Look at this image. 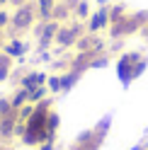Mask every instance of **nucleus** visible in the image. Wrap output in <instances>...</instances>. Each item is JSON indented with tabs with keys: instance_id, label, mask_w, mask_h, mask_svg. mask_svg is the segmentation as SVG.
<instances>
[{
	"instance_id": "f8f14e48",
	"label": "nucleus",
	"mask_w": 148,
	"mask_h": 150,
	"mask_svg": "<svg viewBox=\"0 0 148 150\" xmlns=\"http://www.w3.org/2000/svg\"><path fill=\"white\" fill-rule=\"evenodd\" d=\"M10 73H12V58L0 51V82L10 78Z\"/></svg>"
},
{
	"instance_id": "ddd939ff",
	"label": "nucleus",
	"mask_w": 148,
	"mask_h": 150,
	"mask_svg": "<svg viewBox=\"0 0 148 150\" xmlns=\"http://www.w3.org/2000/svg\"><path fill=\"white\" fill-rule=\"evenodd\" d=\"M46 90H49V95H56V92H63V82H61V75H49V78H46Z\"/></svg>"
},
{
	"instance_id": "39448f33",
	"label": "nucleus",
	"mask_w": 148,
	"mask_h": 150,
	"mask_svg": "<svg viewBox=\"0 0 148 150\" xmlns=\"http://www.w3.org/2000/svg\"><path fill=\"white\" fill-rule=\"evenodd\" d=\"M112 27V20H109V5L105 7H97L95 12L88 17V24H85V32L88 34H100Z\"/></svg>"
},
{
	"instance_id": "9d476101",
	"label": "nucleus",
	"mask_w": 148,
	"mask_h": 150,
	"mask_svg": "<svg viewBox=\"0 0 148 150\" xmlns=\"http://www.w3.org/2000/svg\"><path fill=\"white\" fill-rule=\"evenodd\" d=\"M126 15H129V12H126V5H124V3H119V0H117V3L109 5V20H112V24L119 22V20H124Z\"/></svg>"
},
{
	"instance_id": "dca6fc26",
	"label": "nucleus",
	"mask_w": 148,
	"mask_h": 150,
	"mask_svg": "<svg viewBox=\"0 0 148 150\" xmlns=\"http://www.w3.org/2000/svg\"><path fill=\"white\" fill-rule=\"evenodd\" d=\"M53 148H56V145H53V140H44V143H39L34 150H53Z\"/></svg>"
},
{
	"instance_id": "9b49d317",
	"label": "nucleus",
	"mask_w": 148,
	"mask_h": 150,
	"mask_svg": "<svg viewBox=\"0 0 148 150\" xmlns=\"http://www.w3.org/2000/svg\"><path fill=\"white\" fill-rule=\"evenodd\" d=\"M27 99H29V104H39V102L49 99V90H46V85L36 87V90H29V92H27Z\"/></svg>"
},
{
	"instance_id": "f03ea898",
	"label": "nucleus",
	"mask_w": 148,
	"mask_h": 150,
	"mask_svg": "<svg viewBox=\"0 0 148 150\" xmlns=\"http://www.w3.org/2000/svg\"><path fill=\"white\" fill-rule=\"evenodd\" d=\"M39 22V15H36V5L34 0L24 3L20 7L12 10V20H10V32H5L7 39H15V36H22L24 32H32L34 24Z\"/></svg>"
},
{
	"instance_id": "4468645a",
	"label": "nucleus",
	"mask_w": 148,
	"mask_h": 150,
	"mask_svg": "<svg viewBox=\"0 0 148 150\" xmlns=\"http://www.w3.org/2000/svg\"><path fill=\"white\" fill-rule=\"evenodd\" d=\"M10 102H12V109H15V111H17V109H22L27 102H29V99H27V90H24V87H20V90H17L15 95L10 97Z\"/></svg>"
},
{
	"instance_id": "6e6552de",
	"label": "nucleus",
	"mask_w": 148,
	"mask_h": 150,
	"mask_svg": "<svg viewBox=\"0 0 148 150\" xmlns=\"http://www.w3.org/2000/svg\"><path fill=\"white\" fill-rule=\"evenodd\" d=\"M80 78H83V73L80 70H75V68H68L66 73H61V82H63V92H70L73 87L80 82Z\"/></svg>"
},
{
	"instance_id": "a211bd4d",
	"label": "nucleus",
	"mask_w": 148,
	"mask_h": 150,
	"mask_svg": "<svg viewBox=\"0 0 148 150\" xmlns=\"http://www.w3.org/2000/svg\"><path fill=\"white\" fill-rule=\"evenodd\" d=\"M131 150H146V145H143V143H136V145H134Z\"/></svg>"
},
{
	"instance_id": "aec40b11",
	"label": "nucleus",
	"mask_w": 148,
	"mask_h": 150,
	"mask_svg": "<svg viewBox=\"0 0 148 150\" xmlns=\"http://www.w3.org/2000/svg\"><path fill=\"white\" fill-rule=\"evenodd\" d=\"M119 3H122V0H119Z\"/></svg>"
},
{
	"instance_id": "20e7f679",
	"label": "nucleus",
	"mask_w": 148,
	"mask_h": 150,
	"mask_svg": "<svg viewBox=\"0 0 148 150\" xmlns=\"http://www.w3.org/2000/svg\"><path fill=\"white\" fill-rule=\"evenodd\" d=\"M105 138H107L105 131H100V128L92 126V128H88V131H83V133L73 140L70 150H100L102 143H105Z\"/></svg>"
},
{
	"instance_id": "7ed1b4c3",
	"label": "nucleus",
	"mask_w": 148,
	"mask_h": 150,
	"mask_svg": "<svg viewBox=\"0 0 148 150\" xmlns=\"http://www.w3.org/2000/svg\"><path fill=\"white\" fill-rule=\"evenodd\" d=\"M85 34V22H78V20H70V22H63L56 32V41L53 46L58 49H75L78 39Z\"/></svg>"
},
{
	"instance_id": "0eeeda50",
	"label": "nucleus",
	"mask_w": 148,
	"mask_h": 150,
	"mask_svg": "<svg viewBox=\"0 0 148 150\" xmlns=\"http://www.w3.org/2000/svg\"><path fill=\"white\" fill-rule=\"evenodd\" d=\"M46 75L44 70H27L24 73V78L20 80V87H24L27 92L29 90H36V87H41V85H46Z\"/></svg>"
},
{
	"instance_id": "2eb2a0df",
	"label": "nucleus",
	"mask_w": 148,
	"mask_h": 150,
	"mask_svg": "<svg viewBox=\"0 0 148 150\" xmlns=\"http://www.w3.org/2000/svg\"><path fill=\"white\" fill-rule=\"evenodd\" d=\"M10 20H12V12L7 10V7H3V10H0V32H5L7 27H10Z\"/></svg>"
},
{
	"instance_id": "1a4fd4ad",
	"label": "nucleus",
	"mask_w": 148,
	"mask_h": 150,
	"mask_svg": "<svg viewBox=\"0 0 148 150\" xmlns=\"http://www.w3.org/2000/svg\"><path fill=\"white\" fill-rule=\"evenodd\" d=\"M90 15H92V10H90V0H80V3L73 7V20H78V22H88Z\"/></svg>"
},
{
	"instance_id": "423d86ee",
	"label": "nucleus",
	"mask_w": 148,
	"mask_h": 150,
	"mask_svg": "<svg viewBox=\"0 0 148 150\" xmlns=\"http://www.w3.org/2000/svg\"><path fill=\"white\" fill-rule=\"evenodd\" d=\"M3 51L5 56H10V58L15 61V58H22V56H27L29 53V46H27V41H22L20 36H15V39H7L5 44H3Z\"/></svg>"
},
{
	"instance_id": "f257e3e1",
	"label": "nucleus",
	"mask_w": 148,
	"mask_h": 150,
	"mask_svg": "<svg viewBox=\"0 0 148 150\" xmlns=\"http://www.w3.org/2000/svg\"><path fill=\"white\" fill-rule=\"evenodd\" d=\"M114 68H117V78H119V82H122L124 87H129L136 78H141V75L146 73V68H148V58H143L138 51H126V53H122V56L117 58Z\"/></svg>"
},
{
	"instance_id": "6ab92c4d",
	"label": "nucleus",
	"mask_w": 148,
	"mask_h": 150,
	"mask_svg": "<svg viewBox=\"0 0 148 150\" xmlns=\"http://www.w3.org/2000/svg\"><path fill=\"white\" fill-rule=\"evenodd\" d=\"M3 150H12V148H3Z\"/></svg>"
},
{
	"instance_id": "f3484780",
	"label": "nucleus",
	"mask_w": 148,
	"mask_h": 150,
	"mask_svg": "<svg viewBox=\"0 0 148 150\" xmlns=\"http://www.w3.org/2000/svg\"><path fill=\"white\" fill-rule=\"evenodd\" d=\"M112 3H114V0H95L97 7H105V5H112Z\"/></svg>"
}]
</instances>
